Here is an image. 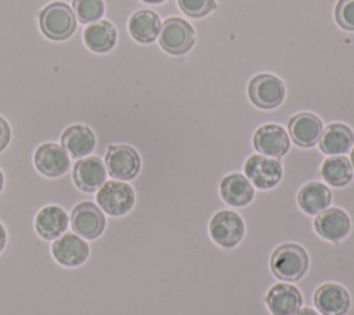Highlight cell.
I'll return each mask as SVG.
<instances>
[{"instance_id":"23","label":"cell","mask_w":354,"mask_h":315,"mask_svg":"<svg viewBox=\"0 0 354 315\" xmlns=\"http://www.w3.org/2000/svg\"><path fill=\"white\" fill-rule=\"evenodd\" d=\"M332 202L330 189L321 182H307L297 193V203L300 209L310 216H317L326 210Z\"/></svg>"},{"instance_id":"32","label":"cell","mask_w":354,"mask_h":315,"mask_svg":"<svg viewBox=\"0 0 354 315\" xmlns=\"http://www.w3.org/2000/svg\"><path fill=\"white\" fill-rule=\"evenodd\" d=\"M3 188H4V174H3V171L0 170V193H1Z\"/></svg>"},{"instance_id":"16","label":"cell","mask_w":354,"mask_h":315,"mask_svg":"<svg viewBox=\"0 0 354 315\" xmlns=\"http://www.w3.org/2000/svg\"><path fill=\"white\" fill-rule=\"evenodd\" d=\"M314 304L322 315H346L351 298L346 287L339 283L328 282L315 290Z\"/></svg>"},{"instance_id":"25","label":"cell","mask_w":354,"mask_h":315,"mask_svg":"<svg viewBox=\"0 0 354 315\" xmlns=\"http://www.w3.org/2000/svg\"><path fill=\"white\" fill-rule=\"evenodd\" d=\"M353 167L348 158L336 155L326 158L321 166L324 180L332 187H344L353 180Z\"/></svg>"},{"instance_id":"9","label":"cell","mask_w":354,"mask_h":315,"mask_svg":"<svg viewBox=\"0 0 354 315\" xmlns=\"http://www.w3.org/2000/svg\"><path fill=\"white\" fill-rule=\"evenodd\" d=\"M248 94L250 101L261 109H274L285 98V86L274 75L261 73L253 76L249 82Z\"/></svg>"},{"instance_id":"3","label":"cell","mask_w":354,"mask_h":315,"mask_svg":"<svg viewBox=\"0 0 354 315\" xmlns=\"http://www.w3.org/2000/svg\"><path fill=\"white\" fill-rule=\"evenodd\" d=\"M97 206L108 216L122 217L127 214L134 203L136 193L131 185L119 180L105 181L95 195Z\"/></svg>"},{"instance_id":"14","label":"cell","mask_w":354,"mask_h":315,"mask_svg":"<svg viewBox=\"0 0 354 315\" xmlns=\"http://www.w3.org/2000/svg\"><path fill=\"white\" fill-rule=\"evenodd\" d=\"M69 227V216L65 209L57 204L41 207L35 216V232L47 242H53L66 232Z\"/></svg>"},{"instance_id":"24","label":"cell","mask_w":354,"mask_h":315,"mask_svg":"<svg viewBox=\"0 0 354 315\" xmlns=\"http://www.w3.org/2000/svg\"><path fill=\"white\" fill-rule=\"evenodd\" d=\"M84 44L94 52H108L116 43V29L109 21H95L83 30Z\"/></svg>"},{"instance_id":"19","label":"cell","mask_w":354,"mask_h":315,"mask_svg":"<svg viewBox=\"0 0 354 315\" xmlns=\"http://www.w3.org/2000/svg\"><path fill=\"white\" fill-rule=\"evenodd\" d=\"M288 130L292 141L301 148L314 146L322 134V122L318 116L303 112L295 115L288 124Z\"/></svg>"},{"instance_id":"28","label":"cell","mask_w":354,"mask_h":315,"mask_svg":"<svg viewBox=\"0 0 354 315\" xmlns=\"http://www.w3.org/2000/svg\"><path fill=\"white\" fill-rule=\"evenodd\" d=\"M335 19L342 29L354 32V0H339L335 7Z\"/></svg>"},{"instance_id":"21","label":"cell","mask_w":354,"mask_h":315,"mask_svg":"<svg viewBox=\"0 0 354 315\" xmlns=\"http://www.w3.org/2000/svg\"><path fill=\"white\" fill-rule=\"evenodd\" d=\"M354 144L353 130L343 123L328 124L319 137V149L330 156L347 153Z\"/></svg>"},{"instance_id":"17","label":"cell","mask_w":354,"mask_h":315,"mask_svg":"<svg viewBox=\"0 0 354 315\" xmlns=\"http://www.w3.org/2000/svg\"><path fill=\"white\" fill-rule=\"evenodd\" d=\"M266 304L272 315H295L303 304V297L296 286L277 283L267 292Z\"/></svg>"},{"instance_id":"7","label":"cell","mask_w":354,"mask_h":315,"mask_svg":"<svg viewBox=\"0 0 354 315\" xmlns=\"http://www.w3.org/2000/svg\"><path fill=\"white\" fill-rule=\"evenodd\" d=\"M106 173L119 181L133 180L141 169V158L138 152L124 144L109 145L105 153Z\"/></svg>"},{"instance_id":"26","label":"cell","mask_w":354,"mask_h":315,"mask_svg":"<svg viewBox=\"0 0 354 315\" xmlns=\"http://www.w3.org/2000/svg\"><path fill=\"white\" fill-rule=\"evenodd\" d=\"M72 10L82 23H93L104 15V0H72Z\"/></svg>"},{"instance_id":"12","label":"cell","mask_w":354,"mask_h":315,"mask_svg":"<svg viewBox=\"0 0 354 315\" xmlns=\"http://www.w3.org/2000/svg\"><path fill=\"white\" fill-rule=\"evenodd\" d=\"M106 167L101 158L88 155L76 160L72 170V178L77 189L84 193H93L106 181Z\"/></svg>"},{"instance_id":"30","label":"cell","mask_w":354,"mask_h":315,"mask_svg":"<svg viewBox=\"0 0 354 315\" xmlns=\"http://www.w3.org/2000/svg\"><path fill=\"white\" fill-rule=\"evenodd\" d=\"M7 229L3 225V222L0 221V254L4 251L6 246H7Z\"/></svg>"},{"instance_id":"6","label":"cell","mask_w":354,"mask_h":315,"mask_svg":"<svg viewBox=\"0 0 354 315\" xmlns=\"http://www.w3.org/2000/svg\"><path fill=\"white\" fill-rule=\"evenodd\" d=\"M195 43L194 28L178 17L167 18L160 28L159 44L171 55H183L188 52Z\"/></svg>"},{"instance_id":"15","label":"cell","mask_w":354,"mask_h":315,"mask_svg":"<svg viewBox=\"0 0 354 315\" xmlns=\"http://www.w3.org/2000/svg\"><path fill=\"white\" fill-rule=\"evenodd\" d=\"M314 228L317 233L333 243L343 240L351 228V221L347 213L339 207H328L317 214L314 220Z\"/></svg>"},{"instance_id":"2","label":"cell","mask_w":354,"mask_h":315,"mask_svg":"<svg viewBox=\"0 0 354 315\" xmlns=\"http://www.w3.org/2000/svg\"><path fill=\"white\" fill-rule=\"evenodd\" d=\"M39 26L50 40H66L76 29V17L66 3L54 1L40 11Z\"/></svg>"},{"instance_id":"34","label":"cell","mask_w":354,"mask_h":315,"mask_svg":"<svg viewBox=\"0 0 354 315\" xmlns=\"http://www.w3.org/2000/svg\"><path fill=\"white\" fill-rule=\"evenodd\" d=\"M144 3H149V4H158V3H163L165 0H141Z\"/></svg>"},{"instance_id":"31","label":"cell","mask_w":354,"mask_h":315,"mask_svg":"<svg viewBox=\"0 0 354 315\" xmlns=\"http://www.w3.org/2000/svg\"><path fill=\"white\" fill-rule=\"evenodd\" d=\"M295 315H319V314L315 312V309H313L311 307H304V308H300Z\"/></svg>"},{"instance_id":"33","label":"cell","mask_w":354,"mask_h":315,"mask_svg":"<svg viewBox=\"0 0 354 315\" xmlns=\"http://www.w3.org/2000/svg\"><path fill=\"white\" fill-rule=\"evenodd\" d=\"M350 163H351V167H353V171H354V148L351 149V153H350Z\"/></svg>"},{"instance_id":"22","label":"cell","mask_w":354,"mask_h":315,"mask_svg":"<svg viewBox=\"0 0 354 315\" xmlns=\"http://www.w3.org/2000/svg\"><path fill=\"white\" fill-rule=\"evenodd\" d=\"M129 32L138 43H152L160 33V18L151 10H138L129 19Z\"/></svg>"},{"instance_id":"18","label":"cell","mask_w":354,"mask_h":315,"mask_svg":"<svg viewBox=\"0 0 354 315\" xmlns=\"http://www.w3.org/2000/svg\"><path fill=\"white\" fill-rule=\"evenodd\" d=\"M61 146L71 159L79 160L93 153L95 148V135L86 124H72L61 134Z\"/></svg>"},{"instance_id":"10","label":"cell","mask_w":354,"mask_h":315,"mask_svg":"<svg viewBox=\"0 0 354 315\" xmlns=\"http://www.w3.org/2000/svg\"><path fill=\"white\" fill-rule=\"evenodd\" d=\"M246 178L252 182L253 187L259 189H271L282 178V164L278 159L264 156V155H252L248 158L243 166Z\"/></svg>"},{"instance_id":"29","label":"cell","mask_w":354,"mask_h":315,"mask_svg":"<svg viewBox=\"0 0 354 315\" xmlns=\"http://www.w3.org/2000/svg\"><path fill=\"white\" fill-rule=\"evenodd\" d=\"M10 140H11L10 124L3 116H0V152L7 148V145L10 144Z\"/></svg>"},{"instance_id":"1","label":"cell","mask_w":354,"mask_h":315,"mask_svg":"<svg viewBox=\"0 0 354 315\" xmlns=\"http://www.w3.org/2000/svg\"><path fill=\"white\" fill-rule=\"evenodd\" d=\"M270 267L275 278L285 282H295L306 274L308 254L297 243H283L274 250Z\"/></svg>"},{"instance_id":"8","label":"cell","mask_w":354,"mask_h":315,"mask_svg":"<svg viewBox=\"0 0 354 315\" xmlns=\"http://www.w3.org/2000/svg\"><path fill=\"white\" fill-rule=\"evenodd\" d=\"M210 238L224 249L235 247L243 238L245 224L242 217L231 210L217 211L209 222Z\"/></svg>"},{"instance_id":"4","label":"cell","mask_w":354,"mask_h":315,"mask_svg":"<svg viewBox=\"0 0 354 315\" xmlns=\"http://www.w3.org/2000/svg\"><path fill=\"white\" fill-rule=\"evenodd\" d=\"M69 224L76 235L86 240H94L104 233L106 220L104 211L95 203L83 200L73 206Z\"/></svg>"},{"instance_id":"20","label":"cell","mask_w":354,"mask_h":315,"mask_svg":"<svg viewBox=\"0 0 354 315\" xmlns=\"http://www.w3.org/2000/svg\"><path fill=\"white\" fill-rule=\"evenodd\" d=\"M220 195L227 204L234 207H242L253 200L254 188L252 182L246 178V175L232 173L221 180Z\"/></svg>"},{"instance_id":"11","label":"cell","mask_w":354,"mask_h":315,"mask_svg":"<svg viewBox=\"0 0 354 315\" xmlns=\"http://www.w3.org/2000/svg\"><path fill=\"white\" fill-rule=\"evenodd\" d=\"M33 163L41 175L57 178L69 170L71 158L61 145L55 142H44L36 148Z\"/></svg>"},{"instance_id":"13","label":"cell","mask_w":354,"mask_h":315,"mask_svg":"<svg viewBox=\"0 0 354 315\" xmlns=\"http://www.w3.org/2000/svg\"><path fill=\"white\" fill-rule=\"evenodd\" d=\"M254 149L264 156L282 158L290 148V138L279 124L260 126L253 134Z\"/></svg>"},{"instance_id":"27","label":"cell","mask_w":354,"mask_h":315,"mask_svg":"<svg viewBox=\"0 0 354 315\" xmlns=\"http://www.w3.org/2000/svg\"><path fill=\"white\" fill-rule=\"evenodd\" d=\"M180 10L191 18H202L216 10V0H177Z\"/></svg>"},{"instance_id":"5","label":"cell","mask_w":354,"mask_h":315,"mask_svg":"<svg viewBox=\"0 0 354 315\" xmlns=\"http://www.w3.org/2000/svg\"><path fill=\"white\" fill-rule=\"evenodd\" d=\"M50 251L55 262L64 268L82 267L91 254V246L86 239L75 232H65L50 246Z\"/></svg>"}]
</instances>
